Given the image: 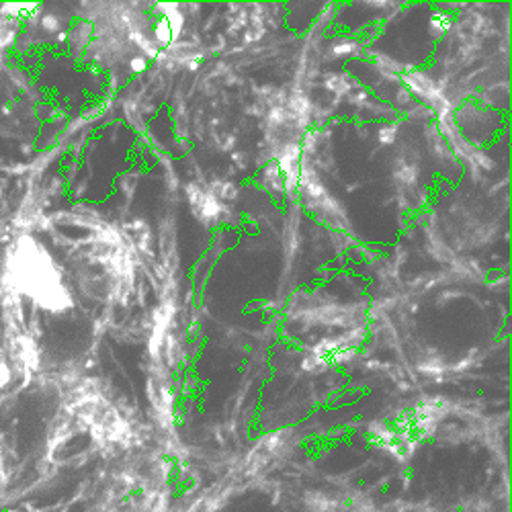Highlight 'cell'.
<instances>
[{"label": "cell", "instance_id": "1", "mask_svg": "<svg viewBox=\"0 0 512 512\" xmlns=\"http://www.w3.org/2000/svg\"><path fill=\"white\" fill-rule=\"evenodd\" d=\"M3 285L39 310L58 314L72 308L62 271L35 236L25 234L11 242L3 261Z\"/></svg>", "mask_w": 512, "mask_h": 512}, {"label": "cell", "instance_id": "2", "mask_svg": "<svg viewBox=\"0 0 512 512\" xmlns=\"http://www.w3.org/2000/svg\"><path fill=\"white\" fill-rule=\"evenodd\" d=\"M9 381H11V367L5 355L0 353V392H5L9 388Z\"/></svg>", "mask_w": 512, "mask_h": 512}]
</instances>
